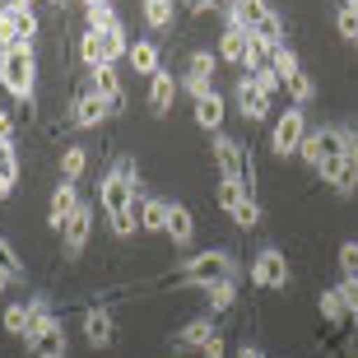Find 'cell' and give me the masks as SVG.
I'll list each match as a JSON object with an SVG mask.
<instances>
[{"label": "cell", "mask_w": 358, "mask_h": 358, "mask_svg": "<svg viewBox=\"0 0 358 358\" xmlns=\"http://www.w3.org/2000/svg\"><path fill=\"white\" fill-rule=\"evenodd\" d=\"M0 89L10 93L24 112H33V89H38V56H33V47L0 52Z\"/></svg>", "instance_id": "6da1fadb"}, {"label": "cell", "mask_w": 358, "mask_h": 358, "mask_svg": "<svg viewBox=\"0 0 358 358\" xmlns=\"http://www.w3.org/2000/svg\"><path fill=\"white\" fill-rule=\"evenodd\" d=\"M173 279H177V289H210V284L238 279V261L224 247H210V252H196L191 261H182V270Z\"/></svg>", "instance_id": "7a4b0ae2"}, {"label": "cell", "mask_w": 358, "mask_h": 358, "mask_svg": "<svg viewBox=\"0 0 358 358\" xmlns=\"http://www.w3.org/2000/svg\"><path fill=\"white\" fill-rule=\"evenodd\" d=\"M145 191V182H140V173H135V163L131 159H121L112 173L98 182V205H103L107 214H117V210H131V200Z\"/></svg>", "instance_id": "3957f363"}, {"label": "cell", "mask_w": 358, "mask_h": 358, "mask_svg": "<svg viewBox=\"0 0 358 358\" xmlns=\"http://www.w3.org/2000/svg\"><path fill=\"white\" fill-rule=\"evenodd\" d=\"M307 131H312V126H307L303 107H284V117H275V126H270V154H275V159H293V154L303 149Z\"/></svg>", "instance_id": "277c9868"}, {"label": "cell", "mask_w": 358, "mask_h": 358, "mask_svg": "<svg viewBox=\"0 0 358 358\" xmlns=\"http://www.w3.org/2000/svg\"><path fill=\"white\" fill-rule=\"evenodd\" d=\"M233 103H238V117H242V121L261 126V121H270V103H275V98H266V93L252 84V75H247V70H238V84H233Z\"/></svg>", "instance_id": "5b68a950"}, {"label": "cell", "mask_w": 358, "mask_h": 358, "mask_svg": "<svg viewBox=\"0 0 358 358\" xmlns=\"http://www.w3.org/2000/svg\"><path fill=\"white\" fill-rule=\"evenodd\" d=\"M214 70H219V52H191V66H186V75L177 80V89H186L191 103H196V98H205V93L214 89Z\"/></svg>", "instance_id": "8992f818"}, {"label": "cell", "mask_w": 358, "mask_h": 358, "mask_svg": "<svg viewBox=\"0 0 358 358\" xmlns=\"http://www.w3.org/2000/svg\"><path fill=\"white\" fill-rule=\"evenodd\" d=\"M252 284H256V289H284V284H289V261H284L279 247H261V252H256Z\"/></svg>", "instance_id": "52a82bcc"}, {"label": "cell", "mask_w": 358, "mask_h": 358, "mask_svg": "<svg viewBox=\"0 0 358 358\" xmlns=\"http://www.w3.org/2000/svg\"><path fill=\"white\" fill-rule=\"evenodd\" d=\"M89 233H93V205H84L70 214V224L61 228V247H66V261H80L84 247H89Z\"/></svg>", "instance_id": "ba28073f"}, {"label": "cell", "mask_w": 358, "mask_h": 358, "mask_svg": "<svg viewBox=\"0 0 358 358\" xmlns=\"http://www.w3.org/2000/svg\"><path fill=\"white\" fill-rule=\"evenodd\" d=\"M214 331H219V321L205 312V317H191V321H186V326L173 335V340H168V345H173V354H200V349L210 345Z\"/></svg>", "instance_id": "9c48e42d"}, {"label": "cell", "mask_w": 358, "mask_h": 358, "mask_svg": "<svg viewBox=\"0 0 358 358\" xmlns=\"http://www.w3.org/2000/svg\"><path fill=\"white\" fill-rule=\"evenodd\" d=\"M84 89H93L98 98L107 103V112L117 117V112H126V89H121V75H117V66H98V70H89V84Z\"/></svg>", "instance_id": "30bf717a"}, {"label": "cell", "mask_w": 358, "mask_h": 358, "mask_svg": "<svg viewBox=\"0 0 358 358\" xmlns=\"http://www.w3.org/2000/svg\"><path fill=\"white\" fill-rule=\"evenodd\" d=\"M28 354L33 358H66V326H61V317L42 321L38 331L28 335Z\"/></svg>", "instance_id": "8fae6325"}, {"label": "cell", "mask_w": 358, "mask_h": 358, "mask_svg": "<svg viewBox=\"0 0 358 358\" xmlns=\"http://www.w3.org/2000/svg\"><path fill=\"white\" fill-rule=\"evenodd\" d=\"M107 117H112V112H107V103L93 89L75 93V103H70V126H80V131H98Z\"/></svg>", "instance_id": "7c38bea8"}, {"label": "cell", "mask_w": 358, "mask_h": 358, "mask_svg": "<svg viewBox=\"0 0 358 358\" xmlns=\"http://www.w3.org/2000/svg\"><path fill=\"white\" fill-rule=\"evenodd\" d=\"M84 340H89L93 349H107L117 340V317H112L107 307H89V312H84Z\"/></svg>", "instance_id": "4fadbf2b"}, {"label": "cell", "mask_w": 358, "mask_h": 358, "mask_svg": "<svg viewBox=\"0 0 358 358\" xmlns=\"http://www.w3.org/2000/svg\"><path fill=\"white\" fill-rule=\"evenodd\" d=\"M131 205H135V219H140V233H163V228H168V200L140 191Z\"/></svg>", "instance_id": "5bb4252c"}, {"label": "cell", "mask_w": 358, "mask_h": 358, "mask_svg": "<svg viewBox=\"0 0 358 358\" xmlns=\"http://www.w3.org/2000/svg\"><path fill=\"white\" fill-rule=\"evenodd\" d=\"M80 210V191H75V182H61L52 191V205H47V228H56V233H61V228L70 224V214Z\"/></svg>", "instance_id": "9a60e30c"}, {"label": "cell", "mask_w": 358, "mask_h": 358, "mask_svg": "<svg viewBox=\"0 0 358 358\" xmlns=\"http://www.w3.org/2000/svg\"><path fill=\"white\" fill-rule=\"evenodd\" d=\"M126 66L135 70V75H145V80H154V75H159V42L154 38H135L131 42V52H126Z\"/></svg>", "instance_id": "2e32d148"}, {"label": "cell", "mask_w": 358, "mask_h": 358, "mask_svg": "<svg viewBox=\"0 0 358 358\" xmlns=\"http://www.w3.org/2000/svg\"><path fill=\"white\" fill-rule=\"evenodd\" d=\"M177 103V80H173V70H159L154 80H149V112L154 117H168Z\"/></svg>", "instance_id": "e0dca14e"}, {"label": "cell", "mask_w": 358, "mask_h": 358, "mask_svg": "<svg viewBox=\"0 0 358 358\" xmlns=\"http://www.w3.org/2000/svg\"><path fill=\"white\" fill-rule=\"evenodd\" d=\"M247 52H252V33L247 28H224V38H219V61L228 66H247Z\"/></svg>", "instance_id": "ac0fdd59"}, {"label": "cell", "mask_w": 358, "mask_h": 358, "mask_svg": "<svg viewBox=\"0 0 358 358\" xmlns=\"http://www.w3.org/2000/svg\"><path fill=\"white\" fill-rule=\"evenodd\" d=\"M321 182L331 186V191H335L340 200L358 196V168H354L349 159H345V163H331V168H321Z\"/></svg>", "instance_id": "d6986e66"}, {"label": "cell", "mask_w": 358, "mask_h": 358, "mask_svg": "<svg viewBox=\"0 0 358 358\" xmlns=\"http://www.w3.org/2000/svg\"><path fill=\"white\" fill-rule=\"evenodd\" d=\"M224 117H228V103H224V93H205V98H196V126L200 131H219V126H224Z\"/></svg>", "instance_id": "ffe728a7"}, {"label": "cell", "mask_w": 358, "mask_h": 358, "mask_svg": "<svg viewBox=\"0 0 358 358\" xmlns=\"http://www.w3.org/2000/svg\"><path fill=\"white\" fill-rule=\"evenodd\" d=\"M140 14L154 33H173L177 24V0H140Z\"/></svg>", "instance_id": "44dd1931"}, {"label": "cell", "mask_w": 358, "mask_h": 358, "mask_svg": "<svg viewBox=\"0 0 358 358\" xmlns=\"http://www.w3.org/2000/svg\"><path fill=\"white\" fill-rule=\"evenodd\" d=\"M163 233L173 238V247H186V242L196 238V214L186 210V205H168V228Z\"/></svg>", "instance_id": "7402d4cb"}, {"label": "cell", "mask_w": 358, "mask_h": 358, "mask_svg": "<svg viewBox=\"0 0 358 358\" xmlns=\"http://www.w3.org/2000/svg\"><path fill=\"white\" fill-rule=\"evenodd\" d=\"M205 293V312L210 317H224L228 307L238 303V279H224V284H210V289H200Z\"/></svg>", "instance_id": "603a6c76"}, {"label": "cell", "mask_w": 358, "mask_h": 358, "mask_svg": "<svg viewBox=\"0 0 358 358\" xmlns=\"http://www.w3.org/2000/svg\"><path fill=\"white\" fill-rule=\"evenodd\" d=\"M317 307H321V317H326V326H335V331H345V326H354V317H349V307H345V298L335 289H326L317 298Z\"/></svg>", "instance_id": "cb8c5ba5"}, {"label": "cell", "mask_w": 358, "mask_h": 358, "mask_svg": "<svg viewBox=\"0 0 358 358\" xmlns=\"http://www.w3.org/2000/svg\"><path fill=\"white\" fill-rule=\"evenodd\" d=\"M117 5L112 0H93V5H84V28L89 33H107V28H117Z\"/></svg>", "instance_id": "d4e9b609"}, {"label": "cell", "mask_w": 358, "mask_h": 358, "mask_svg": "<svg viewBox=\"0 0 358 358\" xmlns=\"http://www.w3.org/2000/svg\"><path fill=\"white\" fill-rule=\"evenodd\" d=\"M317 135H321V168L345 163V131L340 126H317Z\"/></svg>", "instance_id": "484cf974"}, {"label": "cell", "mask_w": 358, "mask_h": 358, "mask_svg": "<svg viewBox=\"0 0 358 358\" xmlns=\"http://www.w3.org/2000/svg\"><path fill=\"white\" fill-rule=\"evenodd\" d=\"M0 326H5V335H33V312H28V303H10L5 307V317H0Z\"/></svg>", "instance_id": "4316f807"}, {"label": "cell", "mask_w": 358, "mask_h": 358, "mask_svg": "<svg viewBox=\"0 0 358 358\" xmlns=\"http://www.w3.org/2000/svg\"><path fill=\"white\" fill-rule=\"evenodd\" d=\"M284 93L293 98V107H307V103H317V80L307 70H298L293 80H284Z\"/></svg>", "instance_id": "83f0119b"}, {"label": "cell", "mask_w": 358, "mask_h": 358, "mask_svg": "<svg viewBox=\"0 0 358 358\" xmlns=\"http://www.w3.org/2000/svg\"><path fill=\"white\" fill-rule=\"evenodd\" d=\"M233 10H238V19H242V28H247V33H252V28H261L270 14H275L266 0H233Z\"/></svg>", "instance_id": "f1b7e54d"}, {"label": "cell", "mask_w": 358, "mask_h": 358, "mask_svg": "<svg viewBox=\"0 0 358 358\" xmlns=\"http://www.w3.org/2000/svg\"><path fill=\"white\" fill-rule=\"evenodd\" d=\"M0 186L5 191L19 186V149H14V140H0Z\"/></svg>", "instance_id": "f546056e"}, {"label": "cell", "mask_w": 358, "mask_h": 358, "mask_svg": "<svg viewBox=\"0 0 358 358\" xmlns=\"http://www.w3.org/2000/svg\"><path fill=\"white\" fill-rule=\"evenodd\" d=\"M84 168H89V149H84V145H70L66 154H61V182H80Z\"/></svg>", "instance_id": "4dcf8cb0"}, {"label": "cell", "mask_w": 358, "mask_h": 358, "mask_svg": "<svg viewBox=\"0 0 358 358\" xmlns=\"http://www.w3.org/2000/svg\"><path fill=\"white\" fill-rule=\"evenodd\" d=\"M80 61H84L89 70L107 66V47H103V33H89V28H84V38H80Z\"/></svg>", "instance_id": "1f68e13d"}, {"label": "cell", "mask_w": 358, "mask_h": 358, "mask_svg": "<svg viewBox=\"0 0 358 358\" xmlns=\"http://www.w3.org/2000/svg\"><path fill=\"white\" fill-rule=\"evenodd\" d=\"M103 47H107V66H117V61H126V52H131V38H126V28H107L103 33Z\"/></svg>", "instance_id": "d6a6232c"}, {"label": "cell", "mask_w": 358, "mask_h": 358, "mask_svg": "<svg viewBox=\"0 0 358 358\" xmlns=\"http://www.w3.org/2000/svg\"><path fill=\"white\" fill-rule=\"evenodd\" d=\"M107 228H112V238H135V233H140V219H135V205H131V210H117V214H107Z\"/></svg>", "instance_id": "836d02e7"}, {"label": "cell", "mask_w": 358, "mask_h": 358, "mask_svg": "<svg viewBox=\"0 0 358 358\" xmlns=\"http://www.w3.org/2000/svg\"><path fill=\"white\" fill-rule=\"evenodd\" d=\"M247 75H252V84H256L261 93H266V98H275V93H284V80L275 75V66H256V70H247Z\"/></svg>", "instance_id": "e575fe53"}, {"label": "cell", "mask_w": 358, "mask_h": 358, "mask_svg": "<svg viewBox=\"0 0 358 358\" xmlns=\"http://www.w3.org/2000/svg\"><path fill=\"white\" fill-rule=\"evenodd\" d=\"M270 66H275L279 80H293V75L303 70V61H298V52H293V47H279V52L270 56Z\"/></svg>", "instance_id": "d590c367"}, {"label": "cell", "mask_w": 358, "mask_h": 358, "mask_svg": "<svg viewBox=\"0 0 358 358\" xmlns=\"http://www.w3.org/2000/svg\"><path fill=\"white\" fill-rule=\"evenodd\" d=\"M214 200H219V210H228V214H233V210L242 205V200H247V186H242V182H219Z\"/></svg>", "instance_id": "8d00e7d4"}, {"label": "cell", "mask_w": 358, "mask_h": 358, "mask_svg": "<svg viewBox=\"0 0 358 358\" xmlns=\"http://www.w3.org/2000/svg\"><path fill=\"white\" fill-rule=\"evenodd\" d=\"M298 159H303L312 173H321V135H317V131H307V135H303V149H298Z\"/></svg>", "instance_id": "74e56055"}, {"label": "cell", "mask_w": 358, "mask_h": 358, "mask_svg": "<svg viewBox=\"0 0 358 358\" xmlns=\"http://www.w3.org/2000/svg\"><path fill=\"white\" fill-rule=\"evenodd\" d=\"M335 33H340L345 42H358V14L349 10V5H340V10H335Z\"/></svg>", "instance_id": "f35d334b"}, {"label": "cell", "mask_w": 358, "mask_h": 358, "mask_svg": "<svg viewBox=\"0 0 358 358\" xmlns=\"http://www.w3.org/2000/svg\"><path fill=\"white\" fill-rule=\"evenodd\" d=\"M0 270H5L10 279H24V261L14 256V242L10 238H0Z\"/></svg>", "instance_id": "ab89813d"}, {"label": "cell", "mask_w": 358, "mask_h": 358, "mask_svg": "<svg viewBox=\"0 0 358 358\" xmlns=\"http://www.w3.org/2000/svg\"><path fill=\"white\" fill-rule=\"evenodd\" d=\"M335 261H340V279H345V275H358V238L340 242V256H335Z\"/></svg>", "instance_id": "60d3db41"}, {"label": "cell", "mask_w": 358, "mask_h": 358, "mask_svg": "<svg viewBox=\"0 0 358 358\" xmlns=\"http://www.w3.org/2000/svg\"><path fill=\"white\" fill-rule=\"evenodd\" d=\"M335 293L345 298V307H349V317L358 321V275H345L340 284H335Z\"/></svg>", "instance_id": "b9f144b4"}, {"label": "cell", "mask_w": 358, "mask_h": 358, "mask_svg": "<svg viewBox=\"0 0 358 358\" xmlns=\"http://www.w3.org/2000/svg\"><path fill=\"white\" fill-rule=\"evenodd\" d=\"M224 354H228V340H224V331H214L210 345L200 349V358H224Z\"/></svg>", "instance_id": "7bdbcfd3"}, {"label": "cell", "mask_w": 358, "mask_h": 358, "mask_svg": "<svg viewBox=\"0 0 358 358\" xmlns=\"http://www.w3.org/2000/svg\"><path fill=\"white\" fill-rule=\"evenodd\" d=\"M191 14H210V10H228V0H182Z\"/></svg>", "instance_id": "ee69618b"}, {"label": "cell", "mask_w": 358, "mask_h": 358, "mask_svg": "<svg viewBox=\"0 0 358 358\" xmlns=\"http://www.w3.org/2000/svg\"><path fill=\"white\" fill-rule=\"evenodd\" d=\"M0 140H14V117L10 112H0Z\"/></svg>", "instance_id": "f6af8a7d"}, {"label": "cell", "mask_w": 358, "mask_h": 358, "mask_svg": "<svg viewBox=\"0 0 358 358\" xmlns=\"http://www.w3.org/2000/svg\"><path fill=\"white\" fill-rule=\"evenodd\" d=\"M238 358H266V349H261V345H242Z\"/></svg>", "instance_id": "bcb514c9"}, {"label": "cell", "mask_w": 358, "mask_h": 358, "mask_svg": "<svg viewBox=\"0 0 358 358\" xmlns=\"http://www.w3.org/2000/svg\"><path fill=\"white\" fill-rule=\"evenodd\" d=\"M10 284H14V279H10V275H5V270H0V293L10 289Z\"/></svg>", "instance_id": "7dc6e473"}, {"label": "cell", "mask_w": 358, "mask_h": 358, "mask_svg": "<svg viewBox=\"0 0 358 358\" xmlns=\"http://www.w3.org/2000/svg\"><path fill=\"white\" fill-rule=\"evenodd\" d=\"M14 5H24V10H33V0H14Z\"/></svg>", "instance_id": "c3c4849f"}, {"label": "cell", "mask_w": 358, "mask_h": 358, "mask_svg": "<svg viewBox=\"0 0 358 358\" xmlns=\"http://www.w3.org/2000/svg\"><path fill=\"white\" fill-rule=\"evenodd\" d=\"M345 5H349V10H354V14H358V0H345Z\"/></svg>", "instance_id": "681fc988"}, {"label": "cell", "mask_w": 358, "mask_h": 358, "mask_svg": "<svg viewBox=\"0 0 358 358\" xmlns=\"http://www.w3.org/2000/svg\"><path fill=\"white\" fill-rule=\"evenodd\" d=\"M5 196H10V191H5V186H0V200H5Z\"/></svg>", "instance_id": "f907efd6"}, {"label": "cell", "mask_w": 358, "mask_h": 358, "mask_svg": "<svg viewBox=\"0 0 358 358\" xmlns=\"http://www.w3.org/2000/svg\"><path fill=\"white\" fill-rule=\"evenodd\" d=\"M52 5H66V0H52Z\"/></svg>", "instance_id": "816d5d0a"}, {"label": "cell", "mask_w": 358, "mask_h": 358, "mask_svg": "<svg viewBox=\"0 0 358 358\" xmlns=\"http://www.w3.org/2000/svg\"><path fill=\"white\" fill-rule=\"evenodd\" d=\"M84 5H93V0H84Z\"/></svg>", "instance_id": "f5cc1de1"}, {"label": "cell", "mask_w": 358, "mask_h": 358, "mask_svg": "<svg viewBox=\"0 0 358 358\" xmlns=\"http://www.w3.org/2000/svg\"><path fill=\"white\" fill-rule=\"evenodd\" d=\"M354 52H358V42H354Z\"/></svg>", "instance_id": "db71d44e"}]
</instances>
